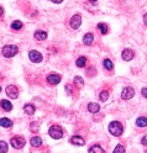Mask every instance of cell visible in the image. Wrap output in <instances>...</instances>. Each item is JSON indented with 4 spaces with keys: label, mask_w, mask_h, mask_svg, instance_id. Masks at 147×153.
<instances>
[{
    "label": "cell",
    "mask_w": 147,
    "mask_h": 153,
    "mask_svg": "<svg viewBox=\"0 0 147 153\" xmlns=\"http://www.w3.org/2000/svg\"><path fill=\"white\" fill-rule=\"evenodd\" d=\"M35 38H36L37 41H43L47 38V32L45 31H36L35 32Z\"/></svg>",
    "instance_id": "cell-16"
},
{
    "label": "cell",
    "mask_w": 147,
    "mask_h": 153,
    "mask_svg": "<svg viewBox=\"0 0 147 153\" xmlns=\"http://www.w3.org/2000/svg\"><path fill=\"white\" fill-rule=\"evenodd\" d=\"M11 27H13V30H21V27H22V22L21 21H14L13 23H11Z\"/></svg>",
    "instance_id": "cell-26"
},
{
    "label": "cell",
    "mask_w": 147,
    "mask_h": 153,
    "mask_svg": "<svg viewBox=\"0 0 147 153\" xmlns=\"http://www.w3.org/2000/svg\"><path fill=\"white\" fill-rule=\"evenodd\" d=\"M3 13H4V9H3L1 6H0V16H1V15H3Z\"/></svg>",
    "instance_id": "cell-34"
},
{
    "label": "cell",
    "mask_w": 147,
    "mask_h": 153,
    "mask_svg": "<svg viewBox=\"0 0 147 153\" xmlns=\"http://www.w3.org/2000/svg\"><path fill=\"white\" fill-rule=\"evenodd\" d=\"M99 110H100L99 104H97V103H89L88 104V111H89V113L97 114V113H99Z\"/></svg>",
    "instance_id": "cell-11"
},
{
    "label": "cell",
    "mask_w": 147,
    "mask_h": 153,
    "mask_svg": "<svg viewBox=\"0 0 147 153\" xmlns=\"http://www.w3.org/2000/svg\"><path fill=\"white\" fill-rule=\"evenodd\" d=\"M104 67H105V69H108V70H111V69H113V67H114V64H113V62H111L110 59H108V58H107V59H104Z\"/></svg>",
    "instance_id": "cell-25"
},
{
    "label": "cell",
    "mask_w": 147,
    "mask_h": 153,
    "mask_svg": "<svg viewBox=\"0 0 147 153\" xmlns=\"http://www.w3.org/2000/svg\"><path fill=\"white\" fill-rule=\"evenodd\" d=\"M141 94H142L145 98H147V88H143V89L141 90Z\"/></svg>",
    "instance_id": "cell-29"
},
{
    "label": "cell",
    "mask_w": 147,
    "mask_h": 153,
    "mask_svg": "<svg viewBox=\"0 0 147 153\" xmlns=\"http://www.w3.org/2000/svg\"><path fill=\"white\" fill-rule=\"evenodd\" d=\"M66 89H67V93L68 94H70V91H72V88H70V85L68 84V85H66Z\"/></svg>",
    "instance_id": "cell-31"
},
{
    "label": "cell",
    "mask_w": 147,
    "mask_h": 153,
    "mask_svg": "<svg viewBox=\"0 0 147 153\" xmlns=\"http://www.w3.org/2000/svg\"><path fill=\"white\" fill-rule=\"evenodd\" d=\"M9 149V144L5 141H0V153H6Z\"/></svg>",
    "instance_id": "cell-24"
},
{
    "label": "cell",
    "mask_w": 147,
    "mask_h": 153,
    "mask_svg": "<svg viewBox=\"0 0 147 153\" xmlns=\"http://www.w3.org/2000/svg\"><path fill=\"white\" fill-rule=\"evenodd\" d=\"M98 28H99V31L102 32V35H107L108 33V25H105V23H103V22L98 23Z\"/></svg>",
    "instance_id": "cell-23"
},
{
    "label": "cell",
    "mask_w": 147,
    "mask_h": 153,
    "mask_svg": "<svg viewBox=\"0 0 147 153\" xmlns=\"http://www.w3.org/2000/svg\"><path fill=\"white\" fill-rule=\"evenodd\" d=\"M23 111L27 114V115H33L35 114V106L32 104H26L23 106Z\"/></svg>",
    "instance_id": "cell-19"
},
{
    "label": "cell",
    "mask_w": 147,
    "mask_h": 153,
    "mask_svg": "<svg viewBox=\"0 0 147 153\" xmlns=\"http://www.w3.org/2000/svg\"><path fill=\"white\" fill-rule=\"evenodd\" d=\"M89 1H90V3H97L98 0H89Z\"/></svg>",
    "instance_id": "cell-35"
},
{
    "label": "cell",
    "mask_w": 147,
    "mask_h": 153,
    "mask_svg": "<svg viewBox=\"0 0 147 153\" xmlns=\"http://www.w3.org/2000/svg\"><path fill=\"white\" fill-rule=\"evenodd\" d=\"M113 153H125V147L122 146V144H117L115 147V149Z\"/></svg>",
    "instance_id": "cell-28"
},
{
    "label": "cell",
    "mask_w": 147,
    "mask_h": 153,
    "mask_svg": "<svg viewBox=\"0 0 147 153\" xmlns=\"http://www.w3.org/2000/svg\"><path fill=\"white\" fill-rule=\"evenodd\" d=\"M6 95L10 96L11 99H16L17 95H19V90L15 85H9L6 86Z\"/></svg>",
    "instance_id": "cell-8"
},
{
    "label": "cell",
    "mask_w": 147,
    "mask_h": 153,
    "mask_svg": "<svg viewBox=\"0 0 147 153\" xmlns=\"http://www.w3.org/2000/svg\"><path fill=\"white\" fill-rule=\"evenodd\" d=\"M51 1H52V3H56V4H61L63 0H51Z\"/></svg>",
    "instance_id": "cell-32"
},
{
    "label": "cell",
    "mask_w": 147,
    "mask_h": 153,
    "mask_svg": "<svg viewBox=\"0 0 147 153\" xmlns=\"http://www.w3.org/2000/svg\"><path fill=\"white\" fill-rule=\"evenodd\" d=\"M48 135L52 137V138H56V140H60L63 137V130H62V127L61 126H58V125H53V126H51L50 127V130H48Z\"/></svg>",
    "instance_id": "cell-3"
},
{
    "label": "cell",
    "mask_w": 147,
    "mask_h": 153,
    "mask_svg": "<svg viewBox=\"0 0 147 153\" xmlns=\"http://www.w3.org/2000/svg\"><path fill=\"white\" fill-rule=\"evenodd\" d=\"M121 57H122V59H124V61L129 62V61H131L132 58L135 57V53H134V51H131V50L127 48V50H124V51H122Z\"/></svg>",
    "instance_id": "cell-10"
},
{
    "label": "cell",
    "mask_w": 147,
    "mask_h": 153,
    "mask_svg": "<svg viewBox=\"0 0 147 153\" xmlns=\"http://www.w3.org/2000/svg\"><path fill=\"white\" fill-rule=\"evenodd\" d=\"M141 143H142V144H145V146L147 144V136H145L142 140H141Z\"/></svg>",
    "instance_id": "cell-30"
},
{
    "label": "cell",
    "mask_w": 147,
    "mask_h": 153,
    "mask_svg": "<svg viewBox=\"0 0 147 153\" xmlns=\"http://www.w3.org/2000/svg\"><path fill=\"white\" fill-rule=\"evenodd\" d=\"M93 41H94V35H93V33L89 32V33L84 35V38H83V43H84V45L89 46V45L93 43Z\"/></svg>",
    "instance_id": "cell-13"
},
{
    "label": "cell",
    "mask_w": 147,
    "mask_h": 153,
    "mask_svg": "<svg viewBox=\"0 0 147 153\" xmlns=\"http://www.w3.org/2000/svg\"><path fill=\"white\" fill-rule=\"evenodd\" d=\"M0 105H1V109H3L4 111H10L11 109H13V105H11V103L8 101V100H1Z\"/></svg>",
    "instance_id": "cell-15"
},
{
    "label": "cell",
    "mask_w": 147,
    "mask_h": 153,
    "mask_svg": "<svg viewBox=\"0 0 147 153\" xmlns=\"http://www.w3.org/2000/svg\"><path fill=\"white\" fill-rule=\"evenodd\" d=\"M134 96H135V89L132 86H126L121 93V98L124 100H130Z\"/></svg>",
    "instance_id": "cell-6"
},
{
    "label": "cell",
    "mask_w": 147,
    "mask_h": 153,
    "mask_svg": "<svg viewBox=\"0 0 147 153\" xmlns=\"http://www.w3.org/2000/svg\"><path fill=\"white\" fill-rule=\"evenodd\" d=\"M30 143L32 147H40L41 144H42V140H41L38 136H35L30 140Z\"/></svg>",
    "instance_id": "cell-17"
},
{
    "label": "cell",
    "mask_w": 147,
    "mask_h": 153,
    "mask_svg": "<svg viewBox=\"0 0 147 153\" xmlns=\"http://www.w3.org/2000/svg\"><path fill=\"white\" fill-rule=\"evenodd\" d=\"M70 142H72L73 144H75V146H84L85 141H84V138H82L80 136H73L72 138H70Z\"/></svg>",
    "instance_id": "cell-12"
},
{
    "label": "cell",
    "mask_w": 147,
    "mask_h": 153,
    "mask_svg": "<svg viewBox=\"0 0 147 153\" xmlns=\"http://www.w3.org/2000/svg\"><path fill=\"white\" fill-rule=\"evenodd\" d=\"M10 144L13 146L14 148L20 149V148H22V147L25 146V138H22V137H14V138H11Z\"/></svg>",
    "instance_id": "cell-5"
},
{
    "label": "cell",
    "mask_w": 147,
    "mask_h": 153,
    "mask_svg": "<svg viewBox=\"0 0 147 153\" xmlns=\"http://www.w3.org/2000/svg\"><path fill=\"white\" fill-rule=\"evenodd\" d=\"M0 126H3L5 128H9L13 126V121L6 119V117H3V119H0Z\"/></svg>",
    "instance_id": "cell-14"
},
{
    "label": "cell",
    "mask_w": 147,
    "mask_h": 153,
    "mask_svg": "<svg viewBox=\"0 0 147 153\" xmlns=\"http://www.w3.org/2000/svg\"><path fill=\"white\" fill-rule=\"evenodd\" d=\"M17 52H19V47L15 46V45H8V46H5L3 47V50H1V53L4 57H6V58H11V57H14Z\"/></svg>",
    "instance_id": "cell-2"
},
{
    "label": "cell",
    "mask_w": 147,
    "mask_h": 153,
    "mask_svg": "<svg viewBox=\"0 0 147 153\" xmlns=\"http://www.w3.org/2000/svg\"><path fill=\"white\" fill-rule=\"evenodd\" d=\"M99 99L102 100V101H107V100L109 99V93L107 90H104L100 93V95H99Z\"/></svg>",
    "instance_id": "cell-27"
},
{
    "label": "cell",
    "mask_w": 147,
    "mask_h": 153,
    "mask_svg": "<svg viewBox=\"0 0 147 153\" xmlns=\"http://www.w3.org/2000/svg\"><path fill=\"white\" fill-rule=\"evenodd\" d=\"M28 58H30V61L33 62V63H40V62H42L43 59V57L42 55L38 51H30V53H28Z\"/></svg>",
    "instance_id": "cell-7"
},
{
    "label": "cell",
    "mask_w": 147,
    "mask_h": 153,
    "mask_svg": "<svg viewBox=\"0 0 147 153\" xmlns=\"http://www.w3.org/2000/svg\"><path fill=\"white\" fill-rule=\"evenodd\" d=\"M74 85L77 86V88H82L84 85V80H83V78L82 76H75L74 78Z\"/></svg>",
    "instance_id": "cell-22"
},
{
    "label": "cell",
    "mask_w": 147,
    "mask_h": 153,
    "mask_svg": "<svg viewBox=\"0 0 147 153\" xmlns=\"http://www.w3.org/2000/svg\"><path fill=\"white\" fill-rule=\"evenodd\" d=\"M136 126L138 127H146L147 126V117H138L136 120Z\"/></svg>",
    "instance_id": "cell-20"
},
{
    "label": "cell",
    "mask_w": 147,
    "mask_h": 153,
    "mask_svg": "<svg viewBox=\"0 0 147 153\" xmlns=\"http://www.w3.org/2000/svg\"><path fill=\"white\" fill-rule=\"evenodd\" d=\"M47 81H48L51 85H56L61 81V75L60 74H50L47 76Z\"/></svg>",
    "instance_id": "cell-9"
},
{
    "label": "cell",
    "mask_w": 147,
    "mask_h": 153,
    "mask_svg": "<svg viewBox=\"0 0 147 153\" xmlns=\"http://www.w3.org/2000/svg\"><path fill=\"white\" fill-rule=\"evenodd\" d=\"M75 64H77V67H79V68L85 67V64H87V58H85V57H79L78 59H77V62H75Z\"/></svg>",
    "instance_id": "cell-21"
},
{
    "label": "cell",
    "mask_w": 147,
    "mask_h": 153,
    "mask_svg": "<svg viewBox=\"0 0 147 153\" xmlns=\"http://www.w3.org/2000/svg\"><path fill=\"white\" fill-rule=\"evenodd\" d=\"M0 91H1V88H0Z\"/></svg>",
    "instance_id": "cell-36"
},
{
    "label": "cell",
    "mask_w": 147,
    "mask_h": 153,
    "mask_svg": "<svg viewBox=\"0 0 147 153\" xmlns=\"http://www.w3.org/2000/svg\"><path fill=\"white\" fill-rule=\"evenodd\" d=\"M89 153H105V151L102 148V146L99 144H94L89 148Z\"/></svg>",
    "instance_id": "cell-18"
},
{
    "label": "cell",
    "mask_w": 147,
    "mask_h": 153,
    "mask_svg": "<svg viewBox=\"0 0 147 153\" xmlns=\"http://www.w3.org/2000/svg\"><path fill=\"white\" fill-rule=\"evenodd\" d=\"M122 131H124V127L119 121H113L109 123V132L113 135V136L119 137L122 135Z\"/></svg>",
    "instance_id": "cell-1"
},
{
    "label": "cell",
    "mask_w": 147,
    "mask_h": 153,
    "mask_svg": "<svg viewBox=\"0 0 147 153\" xmlns=\"http://www.w3.org/2000/svg\"><path fill=\"white\" fill-rule=\"evenodd\" d=\"M143 22H145V25H147V13H146L145 16H143Z\"/></svg>",
    "instance_id": "cell-33"
},
{
    "label": "cell",
    "mask_w": 147,
    "mask_h": 153,
    "mask_svg": "<svg viewBox=\"0 0 147 153\" xmlns=\"http://www.w3.org/2000/svg\"><path fill=\"white\" fill-rule=\"evenodd\" d=\"M69 25H70V27H72L73 30H78V28L80 27V25H82V17H80V15L79 14L73 15L72 19H70V21H69Z\"/></svg>",
    "instance_id": "cell-4"
}]
</instances>
